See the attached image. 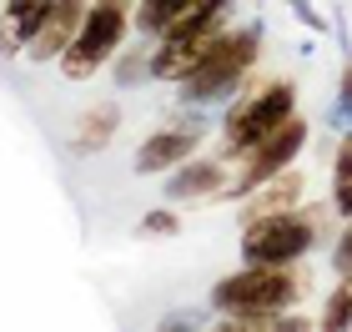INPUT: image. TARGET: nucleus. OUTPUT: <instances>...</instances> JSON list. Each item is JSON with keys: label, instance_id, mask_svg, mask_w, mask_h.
I'll list each match as a JSON object with an SVG mask.
<instances>
[{"label": "nucleus", "instance_id": "nucleus-1", "mask_svg": "<svg viewBox=\"0 0 352 332\" xmlns=\"http://www.w3.org/2000/svg\"><path fill=\"white\" fill-rule=\"evenodd\" d=\"M262 56V25H227L217 36V45L197 60V71L186 81H176L182 91V106H217V101H232L236 91L252 81V66Z\"/></svg>", "mask_w": 352, "mask_h": 332}, {"label": "nucleus", "instance_id": "nucleus-2", "mask_svg": "<svg viewBox=\"0 0 352 332\" xmlns=\"http://www.w3.org/2000/svg\"><path fill=\"white\" fill-rule=\"evenodd\" d=\"M292 116H297V81H287V76L247 81V91H236L227 116H221V156L236 166L252 146H262Z\"/></svg>", "mask_w": 352, "mask_h": 332}, {"label": "nucleus", "instance_id": "nucleus-3", "mask_svg": "<svg viewBox=\"0 0 352 332\" xmlns=\"http://www.w3.org/2000/svg\"><path fill=\"white\" fill-rule=\"evenodd\" d=\"M322 221H327V207H287V212L242 221V262H257V267L302 262L322 236Z\"/></svg>", "mask_w": 352, "mask_h": 332}, {"label": "nucleus", "instance_id": "nucleus-4", "mask_svg": "<svg viewBox=\"0 0 352 332\" xmlns=\"http://www.w3.org/2000/svg\"><path fill=\"white\" fill-rule=\"evenodd\" d=\"M136 36V0H91L81 36L66 45V56L56 60L66 81H86L106 66V60L121 56V45Z\"/></svg>", "mask_w": 352, "mask_h": 332}, {"label": "nucleus", "instance_id": "nucleus-5", "mask_svg": "<svg viewBox=\"0 0 352 332\" xmlns=\"http://www.w3.org/2000/svg\"><path fill=\"white\" fill-rule=\"evenodd\" d=\"M307 272L302 262L292 267H257L242 262V272L221 277L212 287V312H247V307H272V312H297L307 297Z\"/></svg>", "mask_w": 352, "mask_h": 332}, {"label": "nucleus", "instance_id": "nucleus-6", "mask_svg": "<svg viewBox=\"0 0 352 332\" xmlns=\"http://www.w3.org/2000/svg\"><path fill=\"white\" fill-rule=\"evenodd\" d=\"M307 136H312V126H307V116L297 111L287 126H277L262 146H252L242 162H236V177H232V186H227V201H242V197L257 192L262 181L282 177L287 166H297V156H302V146H307Z\"/></svg>", "mask_w": 352, "mask_h": 332}, {"label": "nucleus", "instance_id": "nucleus-7", "mask_svg": "<svg viewBox=\"0 0 352 332\" xmlns=\"http://www.w3.org/2000/svg\"><path fill=\"white\" fill-rule=\"evenodd\" d=\"M201 106H186V111H176V116L162 126V131H151L146 141L136 146V177H166L171 166H182L186 156H197L201 151V141H206V116H197Z\"/></svg>", "mask_w": 352, "mask_h": 332}, {"label": "nucleus", "instance_id": "nucleus-8", "mask_svg": "<svg viewBox=\"0 0 352 332\" xmlns=\"http://www.w3.org/2000/svg\"><path fill=\"white\" fill-rule=\"evenodd\" d=\"M236 177V166L227 162V156H186L182 166L166 171L162 181V197L171 201V207H201V201H227V186Z\"/></svg>", "mask_w": 352, "mask_h": 332}, {"label": "nucleus", "instance_id": "nucleus-9", "mask_svg": "<svg viewBox=\"0 0 352 332\" xmlns=\"http://www.w3.org/2000/svg\"><path fill=\"white\" fill-rule=\"evenodd\" d=\"M86 10H91V0H51V5H45V25H41V36L25 45V56L36 60V66L60 60V56H66V45L81 36Z\"/></svg>", "mask_w": 352, "mask_h": 332}, {"label": "nucleus", "instance_id": "nucleus-10", "mask_svg": "<svg viewBox=\"0 0 352 332\" xmlns=\"http://www.w3.org/2000/svg\"><path fill=\"white\" fill-rule=\"evenodd\" d=\"M121 131V106L116 101H101V106H91L76 116L71 126V151L76 156H96V151H106L111 146V136Z\"/></svg>", "mask_w": 352, "mask_h": 332}, {"label": "nucleus", "instance_id": "nucleus-11", "mask_svg": "<svg viewBox=\"0 0 352 332\" xmlns=\"http://www.w3.org/2000/svg\"><path fill=\"white\" fill-rule=\"evenodd\" d=\"M302 192H307V181H302L297 166H287L282 177L262 181L252 197H242V221L252 217H267V212H287V207H302Z\"/></svg>", "mask_w": 352, "mask_h": 332}, {"label": "nucleus", "instance_id": "nucleus-12", "mask_svg": "<svg viewBox=\"0 0 352 332\" xmlns=\"http://www.w3.org/2000/svg\"><path fill=\"white\" fill-rule=\"evenodd\" d=\"M217 327L221 332H302V327H317V322L292 318V312H272V307H247V312H221Z\"/></svg>", "mask_w": 352, "mask_h": 332}, {"label": "nucleus", "instance_id": "nucleus-13", "mask_svg": "<svg viewBox=\"0 0 352 332\" xmlns=\"http://www.w3.org/2000/svg\"><path fill=\"white\" fill-rule=\"evenodd\" d=\"M191 0H136V36L141 41H156L171 21H182Z\"/></svg>", "mask_w": 352, "mask_h": 332}, {"label": "nucleus", "instance_id": "nucleus-14", "mask_svg": "<svg viewBox=\"0 0 352 332\" xmlns=\"http://www.w3.org/2000/svg\"><path fill=\"white\" fill-rule=\"evenodd\" d=\"M332 212L342 221L352 217V126L338 141V156H332Z\"/></svg>", "mask_w": 352, "mask_h": 332}, {"label": "nucleus", "instance_id": "nucleus-15", "mask_svg": "<svg viewBox=\"0 0 352 332\" xmlns=\"http://www.w3.org/2000/svg\"><path fill=\"white\" fill-rule=\"evenodd\" d=\"M317 327H322V332L352 327V282L338 277V287H332V297H327V307H322V318H317Z\"/></svg>", "mask_w": 352, "mask_h": 332}, {"label": "nucleus", "instance_id": "nucleus-16", "mask_svg": "<svg viewBox=\"0 0 352 332\" xmlns=\"http://www.w3.org/2000/svg\"><path fill=\"white\" fill-rule=\"evenodd\" d=\"M141 81H151V41H141L131 56L116 60V86H141Z\"/></svg>", "mask_w": 352, "mask_h": 332}, {"label": "nucleus", "instance_id": "nucleus-17", "mask_svg": "<svg viewBox=\"0 0 352 332\" xmlns=\"http://www.w3.org/2000/svg\"><path fill=\"white\" fill-rule=\"evenodd\" d=\"M176 232H182V207H171V201L141 217V236H176Z\"/></svg>", "mask_w": 352, "mask_h": 332}, {"label": "nucleus", "instance_id": "nucleus-18", "mask_svg": "<svg viewBox=\"0 0 352 332\" xmlns=\"http://www.w3.org/2000/svg\"><path fill=\"white\" fill-rule=\"evenodd\" d=\"M332 272H338L342 282H352V221L332 236Z\"/></svg>", "mask_w": 352, "mask_h": 332}, {"label": "nucleus", "instance_id": "nucleus-19", "mask_svg": "<svg viewBox=\"0 0 352 332\" xmlns=\"http://www.w3.org/2000/svg\"><path fill=\"white\" fill-rule=\"evenodd\" d=\"M338 121L352 126V60L342 66V91H338Z\"/></svg>", "mask_w": 352, "mask_h": 332}, {"label": "nucleus", "instance_id": "nucleus-20", "mask_svg": "<svg viewBox=\"0 0 352 332\" xmlns=\"http://www.w3.org/2000/svg\"><path fill=\"white\" fill-rule=\"evenodd\" d=\"M287 5H292V10H297V15H302V21H307L312 30H327V21H322V15H317V10L307 5V0H287Z\"/></svg>", "mask_w": 352, "mask_h": 332}, {"label": "nucleus", "instance_id": "nucleus-21", "mask_svg": "<svg viewBox=\"0 0 352 332\" xmlns=\"http://www.w3.org/2000/svg\"><path fill=\"white\" fill-rule=\"evenodd\" d=\"M162 327H201V318L197 312H176V318H166Z\"/></svg>", "mask_w": 352, "mask_h": 332}, {"label": "nucleus", "instance_id": "nucleus-22", "mask_svg": "<svg viewBox=\"0 0 352 332\" xmlns=\"http://www.w3.org/2000/svg\"><path fill=\"white\" fill-rule=\"evenodd\" d=\"M0 5H6V0H0Z\"/></svg>", "mask_w": 352, "mask_h": 332}]
</instances>
